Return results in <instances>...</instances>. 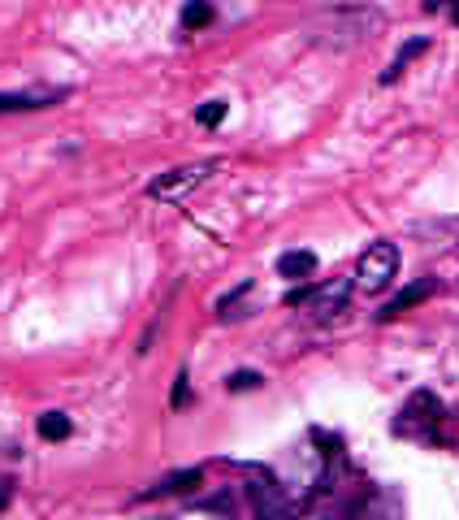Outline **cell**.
Returning a JSON list of instances; mask_svg holds the SVG:
<instances>
[{"mask_svg": "<svg viewBox=\"0 0 459 520\" xmlns=\"http://www.w3.org/2000/svg\"><path fill=\"white\" fill-rule=\"evenodd\" d=\"M35 429H39V438L44 442H61V438H70V416L65 412H44L35 421Z\"/></svg>", "mask_w": 459, "mask_h": 520, "instance_id": "12", "label": "cell"}, {"mask_svg": "<svg viewBox=\"0 0 459 520\" xmlns=\"http://www.w3.org/2000/svg\"><path fill=\"white\" fill-rule=\"evenodd\" d=\"M421 52H429V39H412L408 48H399V57L390 61V70H382V83L390 87V83H395V78H399V74H403V70H408V65L416 61V57H421Z\"/></svg>", "mask_w": 459, "mask_h": 520, "instance_id": "11", "label": "cell"}, {"mask_svg": "<svg viewBox=\"0 0 459 520\" xmlns=\"http://www.w3.org/2000/svg\"><path fill=\"white\" fill-rule=\"evenodd\" d=\"M221 169V161H200V165H178V169H169V174L161 178H152L148 182V195L152 200H182L187 191H195L200 182H208Z\"/></svg>", "mask_w": 459, "mask_h": 520, "instance_id": "4", "label": "cell"}, {"mask_svg": "<svg viewBox=\"0 0 459 520\" xmlns=\"http://www.w3.org/2000/svg\"><path fill=\"white\" fill-rule=\"evenodd\" d=\"M247 295H252V282L234 286V291L217 304V317H221V321H239V317H247V308H243V299H247Z\"/></svg>", "mask_w": 459, "mask_h": 520, "instance_id": "13", "label": "cell"}, {"mask_svg": "<svg viewBox=\"0 0 459 520\" xmlns=\"http://www.w3.org/2000/svg\"><path fill=\"white\" fill-rule=\"evenodd\" d=\"M243 490H247V503H252L256 516H291L295 512V503L286 499V490L278 486V477H273V473H260V468H252Z\"/></svg>", "mask_w": 459, "mask_h": 520, "instance_id": "5", "label": "cell"}, {"mask_svg": "<svg viewBox=\"0 0 459 520\" xmlns=\"http://www.w3.org/2000/svg\"><path fill=\"white\" fill-rule=\"evenodd\" d=\"M447 9H451V22L459 26V0H451V5H447Z\"/></svg>", "mask_w": 459, "mask_h": 520, "instance_id": "19", "label": "cell"}, {"mask_svg": "<svg viewBox=\"0 0 459 520\" xmlns=\"http://www.w3.org/2000/svg\"><path fill=\"white\" fill-rule=\"evenodd\" d=\"M382 31H386V13L377 5H343V9H325L308 26V39L330 52H351V48L373 44Z\"/></svg>", "mask_w": 459, "mask_h": 520, "instance_id": "1", "label": "cell"}, {"mask_svg": "<svg viewBox=\"0 0 459 520\" xmlns=\"http://www.w3.org/2000/svg\"><path fill=\"white\" fill-rule=\"evenodd\" d=\"M204 481V468H178V473H165L161 481H152L148 490H139V499H156V494H182Z\"/></svg>", "mask_w": 459, "mask_h": 520, "instance_id": "9", "label": "cell"}, {"mask_svg": "<svg viewBox=\"0 0 459 520\" xmlns=\"http://www.w3.org/2000/svg\"><path fill=\"white\" fill-rule=\"evenodd\" d=\"M395 273H399V247L395 243H369L364 247V256H360V265H356V286L364 295H382L390 282H395Z\"/></svg>", "mask_w": 459, "mask_h": 520, "instance_id": "3", "label": "cell"}, {"mask_svg": "<svg viewBox=\"0 0 459 520\" xmlns=\"http://www.w3.org/2000/svg\"><path fill=\"white\" fill-rule=\"evenodd\" d=\"M278 273L282 278H312L317 273V252H308V247H295V252H282L278 256Z\"/></svg>", "mask_w": 459, "mask_h": 520, "instance_id": "10", "label": "cell"}, {"mask_svg": "<svg viewBox=\"0 0 459 520\" xmlns=\"http://www.w3.org/2000/svg\"><path fill=\"white\" fill-rule=\"evenodd\" d=\"M351 291H356V282H351V278H334V282L308 286L304 308L312 312V321H338L347 312V304H351Z\"/></svg>", "mask_w": 459, "mask_h": 520, "instance_id": "6", "label": "cell"}, {"mask_svg": "<svg viewBox=\"0 0 459 520\" xmlns=\"http://www.w3.org/2000/svg\"><path fill=\"white\" fill-rule=\"evenodd\" d=\"M191 507L195 512H234V499H230V490L226 494H217V499H191Z\"/></svg>", "mask_w": 459, "mask_h": 520, "instance_id": "17", "label": "cell"}, {"mask_svg": "<svg viewBox=\"0 0 459 520\" xmlns=\"http://www.w3.org/2000/svg\"><path fill=\"white\" fill-rule=\"evenodd\" d=\"M217 18V13H213V5H208V0H191V5L187 9H182V31H200V26H208V22H213Z\"/></svg>", "mask_w": 459, "mask_h": 520, "instance_id": "14", "label": "cell"}, {"mask_svg": "<svg viewBox=\"0 0 459 520\" xmlns=\"http://www.w3.org/2000/svg\"><path fill=\"white\" fill-rule=\"evenodd\" d=\"M442 421H447V408H442V399L434 395V390H412L408 403H403L399 416H395V434L438 447V442H447Z\"/></svg>", "mask_w": 459, "mask_h": 520, "instance_id": "2", "label": "cell"}, {"mask_svg": "<svg viewBox=\"0 0 459 520\" xmlns=\"http://www.w3.org/2000/svg\"><path fill=\"white\" fill-rule=\"evenodd\" d=\"M260 382H265V377H260L256 369H239V373L226 377V390H256Z\"/></svg>", "mask_w": 459, "mask_h": 520, "instance_id": "16", "label": "cell"}, {"mask_svg": "<svg viewBox=\"0 0 459 520\" xmlns=\"http://www.w3.org/2000/svg\"><path fill=\"white\" fill-rule=\"evenodd\" d=\"M70 96V87H26V91H0V113H35L52 109Z\"/></svg>", "mask_w": 459, "mask_h": 520, "instance_id": "7", "label": "cell"}, {"mask_svg": "<svg viewBox=\"0 0 459 520\" xmlns=\"http://www.w3.org/2000/svg\"><path fill=\"white\" fill-rule=\"evenodd\" d=\"M434 291H438V278H421V282H412L408 291H399V295L390 299V304H386L382 312H377V321H395V317H403V312H408V308L425 304V299L434 295Z\"/></svg>", "mask_w": 459, "mask_h": 520, "instance_id": "8", "label": "cell"}, {"mask_svg": "<svg viewBox=\"0 0 459 520\" xmlns=\"http://www.w3.org/2000/svg\"><path fill=\"white\" fill-rule=\"evenodd\" d=\"M230 113V104L226 100H208V104H200V113H195V122L200 126H221V117Z\"/></svg>", "mask_w": 459, "mask_h": 520, "instance_id": "15", "label": "cell"}, {"mask_svg": "<svg viewBox=\"0 0 459 520\" xmlns=\"http://www.w3.org/2000/svg\"><path fill=\"white\" fill-rule=\"evenodd\" d=\"M169 403H174L178 412L191 403V377H187V369H178V377H174V399H169Z\"/></svg>", "mask_w": 459, "mask_h": 520, "instance_id": "18", "label": "cell"}]
</instances>
